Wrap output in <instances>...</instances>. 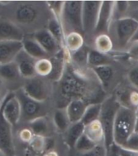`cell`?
I'll return each instance as SVG.
<instances>
[{
    "mask_svg": "<svg viewBox=\"0 0 138 156\" xmlns=\"http://www.w3.org/2000/svg\"><path fill=\"white\" fill-rule=\"evenodd\" d=\"M104 90L99 83H94L83 70L75 67L73 63L68 62L63 76L59 80L60 96L68 103L73 100H83L88 104H101Z\"/></svg>",
    "mask_w": 138,
    "mask_h": 156,
    "instance_id": "1",
    "label": "cell"
},
{
    "mask_svg": "<svg viewBox=\"0 0 138 156\" xmlns=\"http://www.w3.org/2000/svg\"><path fill=\"white\" fill-rule=\"evenodd\" d=\"M136 121V109L120 106L115 119L113 128L114 144L121 147L131 134L135 132Z\"/></svg>",
    "mask_w": 138,
    "mask_h": 156,
    "instance_id": "2",
    "label": "cell"
},
{
    "mask_svg": "<svg viewBox=\"0 0 138 156\" xmlns=\"http://www.w3.org/2000/svg\"><path fill=\"white\" fill-rule=\"evenodd\" d=\"M120 106L121 105L119 104L117 99L114 96L106 98L102 103V110H101L99 121L103 126L104 133H105L104 144L106 148V151L110 149L111 146L114 144L113 128H114L115 117Z\"/></svg>",
    "mask_w": 138,
    "mask_h": 156,
    "instance_id": "3",
    "label": "cell"
},
{
    "mask_svg": "<svg viewBox=\"0 0 138 156\" xmlns=\"http://www.w3.org/2000/svg\"><path fill=\"white\" fill-rule=\"evenodd\" d=\"M16 96L18 98L21 107V119L30 122L34 119L45 117V109L43 103L33 100L24 93L23 89L17 90Z\"/></svg>",
    "mask_w": 138,
    "mask_h": 156,
    "instance_id": "4",
    "label": "cell"
},
{
    "mask_svg": "<svg viewBox=\"0 0 138 156\" xmlns=\"http://www.w3.org/2000/svg\"><path fill=\"white\" fill-rule=\"evenodd\" d=\"M83 1H66L61 21L71 28L72 32L84 33L82 23Z\"/></svg>",
    "mask_w": 138,
    "mask_h": 156,
    "instance_id": "5",
    "label": "cell"
},
{
    "mask_svg": "<svg viewBox=\"0 0 138 156\" xmlns=\"http://www.w3.org/2000/svg\"><path fill=\"white\" fill-rule=\"evenodd\" d=\"M137 29L138 21L132 16L117 20L115 23V32L119 46L125 47L131 43Z\"/></svg>",
    "mask_w": 138,
    "mask_h": 156,
    "instance_id": "6",
    "label": "cell"
},
{
    "mask_svg": "<svg viewBox=\"0 0 138 156\" xmlns=\"http://www.w3.org/2000/svg\"><path fill=\"white\" fill-rule=\"evenodd\" d=\"M102 1H83L82 23L83 32L90 33L95 31Z\"/></svg>",
    "mask_w": 138,
    "mask_h": 156,
    "instance_id": "7",
    "label": "cell"
},
{
    "mask_svg": "<svg viewBox=\"0 0 138 156\" xmlns=\"http://www.w3.org/2000/svg\"><path fill=\"white\" fill-rule=\"evenodd\" d=\"M22 89L27 96L42 103L47 100L50 94L47 82L38 76L27 79Z\"/></svg>",
    "mask_w": 138,
    "mask_h": 156,
    "instance_id": "8",
    "label": "cell"
},
{
    "mask_svg": "<svg viewBox=\"0 0 138 156\" xmlns=\"http://www.w3.org/2000/svg\"><path fill=\"white\" fill-rule=\"evenodd\" d=\"M0 150L7 156H16L12 126L6 120L0 105Z\"/></svg>",
    "mask_w": 138,
    "mask_h": 156,
    "instance_id": "9",
    "label": "cell"
},
{
    "mask_svg": "<svg viewBox=\"0 0 138 156\" xmlns=\"http://www.w3.org/2000/svg\"><path fill=\"white\" fill-rule=\"evenodd\" d=\"M114 5L115 1H102L99 19L94 31V33H96L98 35H108L111 25V21L114 18Z\"/></svg>",
    "mask_w": 138,
    "mask_h": 156,
    "instance_id": "10",
    "label": "cell"
},
{
    "mask_svg": "<svg viewBox=\"0 0 138 156\" xmlns=\"http://www.w3.org/2000/svg\"><path fill=\"white\" fill-rule=\"evenodd\" d=\"M3 116L12 126H16L21 119V107L15 93H9L1 105Z\"/></svg>",
    "mask_w": 138,
    "mask_h": 156,
    "instance_id": "11",
    "label": "cell"
},
{
    "mask_svg": "<svg viewBox=\"0 0 138 156\" xmlns=\"http://www.w3.org/2000/svg\"><path fill=\"white\" fill-rule=\"evenodd\" d=\"M24 49L23 42L17 41H0V65L15 62Z\"/></svg>",
    "mask_w": 138,
    "mask_h": 156,
    "instance_id": "12",
    "label": "cell"
},
{
    "mask_svg": "<svg viewBox=\"0 0 138 156\" xmlns=\"http://www.w3.org/2000/svg\"><path fill=\"white\" fill-rule=\"evenodd\" d=\"M33 39L43 48L48 54L54 55L62 49L57 41L47 29H40L33 34Z\"/></svg>",
    "mask_w": 138,
    "mask_h": 156,
    "instance_id": "13",
    "label": "cell"
},
{
    "mask_svg": "<svg viewBox=\"0 0 138 156\" xmlns=\"http://www.w3.org/2000/svg\"><path fill=\"white\" fill-rule=\"evenodd\" d=\"M15 62L19 68L21 77L28 79L37 76L35 70L37 60L33 58L28 54H26L24 49L18 54Z\"/></svg>",
    "mask_w": 138,
    "mask_h": 156,
    "instance_id": "14",
    "label": "cell"
},
{
    "mask_svg": "<svg viewBox=\"0 0 138 156\" xmlns=\"http://www.w3.org/2000/svg\"><path fill=\"white\" fill-rule=\"evenodd\" d=\"M24 39L23 31L8 20L0 21V41H23Z\"/></svg>",
    "mask_w": 138,
    "mask_h": 156,
    "instance_id": "15",
    "label": "cell"
},
{
    "mask_svg": "<svg viewBox=\"0 0 138 156\" xmlns=\"http://www.w3.org/2000/svg\"><path fill=\"white\" fill-rule=\"evenodd\" d=\"M38 16L37 7L31 3L20 5L15 12V19L20 23L28 24L33 23Z\"/></svg>",
    "mask_w": 138,
    "mask_h": 156,
    "instance_id": "16",
    "label": "cell"
},
{
    "mask_svg": "<svg viewBox=\"0 0 138 156\" xmlns=\"http://www.w3.org/2000/svg\"><path fill=\"white\" fill-rule=\"evenodd\" d=\"M88 105H89L84 100L80 99L73 100L68 103V105L65 107V109L71 124L81 121Z\"/></svg>",
    "mask_w": 138,
    "mask_h": 156,
    "instance_id": "17",
    "label": "cell"
},
{
    "mask_svg": "<svg viewBox=\"0 0 138 156\" xmlns=\"http://www.w3.org/2000/svg\"><path fill=\"white\" fill-rule=\"evenodd\" d=\"M84 133L97 145L104 144L105 142V133L99 120L94 121L85 126Z\"/></svg>",
    "mask_w": 138,
    "mask_h": 156,
    "instance_id": "18",
    "label": "cell"
},
{
    "mask_svg": "<svg viewBox=\"0 0 138 156\" xmlns=\"http://www.w3.org/2000/svg\"><path fill=\"white\" fill-rule=\"evenodd\" d=\"M84 129L85 126L81 121L77 123L72 124L70 127L66 132V144L70 149H74L76 142L84 133Z\"/></svg>",
    "mask_w": 138,
    "mask_h": 156,
    "instance_id": "19",
    "label": "cell"
},
{
    "mask_svg": "<svg viewBox=\"0 0 138 156\" xmlns=\"http://www.w3.org/2000/svg\"><path fill=\"white\" fill-rule=\"evenodd\" d=\"M24 51L28 54L30 57L36 60H39L42 58H46L48 55L47 52L45 51L38 41L33 39L24 38L23 41Z\"/></svg>",
    "mask_w": 138,
    "mask_h": 156,
    "instance_id": "20",
    "label": "cell"
},
{
    "mask_svg": "<svg viewBox=\"0 0 138 156\" xmlns=\"http://www.w3.org/2000/svg\"><path fill=\"white\" fill-rule=\"evenodd\" d=\"M91 70L99 80V83L101 84L103 90H105L109 86L115 75L112 66L110 65H104L94 67Z\"/></svg>",
    "mask_w": 138,
    "mask_h": 156,
    "instance_id": "21",
    "label": "cell"
},
{
    "mask_svg": "<svg viewBox=\"0 0 138 156\" xmlns=\"http://www.w3.org/2000/svg\"><path fill=\"white\" fill-rule=\"evenodd\" d=\"M47 30L51 33V35L56 40L62 48H64L65 44V32L63 29V25L62 21L53 17L48 22Z\"/></svg>",
    "mask_w": 138,
    "mask_h": 156,
    "instance_id": "22",
    "label": "cell"
},
{
    "mask_svg": "<svg viewBox=\"0 0 138 156\" xmlns=\"http://www.w3.org/2000/svg\"><path fill=\"white\" fill-rule=\"evenodd\" d=\"M84 38L81 33L77 32H69L66 34L64 48L70 54L77 52L84 47Z\"/></svg>",
    "mask_w": 138,
    "mask_h": 156,
    "instance_id": "23",
    "label": "cell"
},
{
    "mask_svg": "<svg viewBox=\"0 0 138 156\" xmlns=\"http://www.w3.org/2000/svg\"><path fill=\"white\" fill-rule=\"evenodd\" d=\"M21 77L16 62L0 65V78L6 81H17Z\"/></svg>",
    "mask_w": 138,
    "mask_h": 156,
    "instance_id": "24",
    "label": "cell"
},
{
    "mask_svg": "<svg viewBox=\"0 0 138 156\" xmlns=\"http://www.w3.org/2000/svg\"><path fill=\"white\" fill-rule=\"evenodd\" d=\"M87 65L91 69L101 66L110 65V58L97 49H90L88 51L87 55Z\"/></svg>",
    "mask_w": 138,
    "mask_h": 156,
    "instance_id": "25",
    "label": "cell"
},
{
    "mask_svg": "<svg viewBox=\"0 0 138 156\" xmlns=\"http://www.w3.org/2000/svg\"><path fill=\"white\" fill-rule=\"evenodd\" d=\"M53 121H54V124L56 129L61 133L67 132L68 128L72 125L68 119L65 108H59L55 110V112H54V116H53Z\"/></svg>",
    "mask_w": 138,
    "mask_h": 156,
    "instance_id": "26",
    "label": "cell"
},
{
    "mask_svg": "<svg viewBox=\"0 0 138 156\" xmlns=\"http://www.w3.org/2000/svg\"><path fill=\"white\" fill-rule=\"evenodd\" d=\"M29 129L35 136L47 137L49 133V124L46 117H41L29 122Z\"/></svg>",
    "mask_w": 138,
    "mask_h": 156,
    "instance_id": "27",
    "label": "cell"
},
{
    "mask_svg": "<svg viewBox=\"0 0 138 156\" xmlns=\"http://www.w3.org/2000/svg\"><path fill=\"white\" fill-rule=\"evenodd\" d=\"M102 110V103L101 104H92L89 105L87 107L84 117L82 118L81 122L84 126H88L95 121L99 120Z\"/></svg>",
    "mask_w": 138,
    "mask_h": 156,
    "instance_id": "28",
    "label": "cell"
},
{
    "mask_svg": "<svg viewBox=\"0 0 138 156\" xmlns=\"http://www.w3.org/2000/svg\"><path fill=\"white\" fill-rule=\"evenodd\" d=\"M95 49L102 54H108L112 52L113 41L107 34H100L97 36L95 41Z\"/></svg>",
    "mask_w": 138,
    "mask_h": 156,
    "instance_id": "29",
    "label": "cell"
},
{
    "mask_svg": "<svg viewBox=\"0 0 138 156\" xmlns=\"http://www.w3.org/2000/svg\"><path fill=\"white\" fill-rule=\"evenodd\" d=\"M52 62L50 58H42L36 62L35 70L37 75L40 77H49L52 72Z\"/></svg>",
    "mask_w": 138,
    "mask_h": 156,
    "instance_id": "30",
    "label": "cell"
},
{
    "mask_svg": "<svg viewBox=\"0 0 138 156\" xmlns=\"http://www.w3.org/2000/svg\"><path fill=\"white\" fill-rule=\"evenodd\" d=\"M98 145L95 142H93L85 133H84L81 137H80V139L76 142L74 149L80 154H84V153H87V152L94 149Z\"/></svg>",
    "mask_w": 138,
    "mask_h": 156,
    "instance_id": "31",
    "label": "cell"
},
{
    "mask_svg": "<svg viewBox=\"0 0 138 156\" xmlns=\"http://www.w3.org/2000/svg\"><path fill=\"white\" fill-rule=\"evenodd\" d=\"M28 144L31 149L36 153L47 152V137L34 135Z\"/></svg>",
    "mask_w": 138,
    "mask_h": 156,
    "instance_id": "32",
    "label": "cell"
},
{
    "mask_svg": "<svg viewBox=\"0 0 138 156\" xmlns=\"http://www.w3.org/2000/svg\"><path fill=\"white\" fill-rule=\"evenodd\" d=\"M129 2L128 1H115L114 5V18L117 20L124 18L125 14L129 9Z\"/></svg>",
    "mask_w": 138,
    "mask_h": 156,
    "instance_id": "33",
    "label": "cell"
},
{
    "mask_svg": "<svg viewBox=\"0 0 138 156\" xmlns=\"http://www.w3.org/2000/svg\"><path fill=\"white\" fill-rule=\"evenodd\" d=\"M64 4H65L64 1H48L47 2V5L49 6L50 9L51 10L54 17L59 20H61V18H62Z\"/></svg>",
    "mask_w": 138,
    "mask_h": 156,
    "instance_id": "34",
    "label": "cell"
},
{
    "mask_svg": "<svg viewBox=\"0 0 138 156\" xmlns=\"http://www.w3.org/2000/svg\"><path fill=\"white\" fill-rule=\"evenodd\" d=\"M121 148L130 151L138 152V132L135 131L132 133Z\"/></svg>",
    "mask_w": 138,
    "mask_h": 156,
    "instance_id": "35",
    "label": "cell"
},
{
    "mask_svg": "<svg viewBox=\"0 0 138 156\" xmlns=\"http://www.w3.org/2000/svg\"><path fill=\"white\" fill-rule=\"evenodd\" d=\"M87 55H88V51H85L83 47L77 52L73 53V55H71V58H72V60L76 62L78 66H81L84 63L87 65Z\"/></svg>",
    "mask_w": 138,
    "mask_h": 156,
    "instance_id": "36",
    "label": "cell"
},
{
    "mask_svg": "<svg viewBox=\"0 0 138 156\" xmlns=\"http://www.w3.org/2000/svg\"><path fill=\"white\" fill-rule=\"evenodd\" d=\"M106 154H107V151H106L105 145L101 144L98 145L94 149L90 151L81 154V156H106Z\"/></svg>",
    "mask_w": 138,
    "mask_h": 156,
    "instance_id": "37",
    "label": "cell"
},
{
    "mask_svg": "<svg viewBox=\"0 0 138 156\" xmlns=\"http://www.w3.org/2000/svg\"><path fill=\"white\" fill-rule=\"evenodd\" d=\"M128 79L132 85L138 89V66L129 70L128 73Z\"/></svg>",
    "mask_w": 138,
    "mask_h": 156,
    "instance_id": "38",
    "label": "cell"
},
{
    "mask_svg": "<svg viewBox=\"0 0 138 156\" xmlns=\"http://www.w3.org/2000/svg\"><path fill=\"white\" fill-rule=\"evenodd\" d=\"M19 137L21 141L29 143L31 140L33 139V137H34V134L31 131L30 129H23L20 131Z\"/></svg>",
    "mask_w": 138,
    "mask_h": 156,
    "instance_id": "39",
    "label": "cell"
},
{
    "mask_svg": "<svg viewBox=\"0 0 138 156\" xmlns=\"http://www.w3.org/2000/svg\"><path fill=\"white\" fill-rule=\"evenodd\" d=\"M8 91L5 85L4 80H2L0 78V105H2V103L5 100V99L8 96Z\"/></svg>",
    "mask_w": 138,
    "mask_h": 156,
    "instance_id": "40",
    "label": "cell"
},
{
    "mask_svg": "<svg viewBox=\"0 0 138 156\" xmlns=\"http://www.w3.org/2000/svg\"><path fill=\"white\" fill-rule=\"evenodd\" d=\"M132 45L131 48L129 49V52H128L129 58L138 61V42L132 43Z\"/></svg>",
    "mask_w": 138,
    "mask_h": 156,
    "instance_id": "41",
    "label": "cell"
},
{
    "mask_svg": "<svg viewBox=\"0 0 138 156\" xmlns=\"http://www.w3.org/2000/svg\"><path fill=\"white\" fill-rule=\"evenodd\" d=\"M129 105L134 107H138V92L132 91L129 94Z\"/></svg>",
    "mask_w": 138,
    "mask_h": 156,
    "instance_id": "42",
    "label": "cell"
},
{
    "mask_svg": "<svg viewBox=\"0 0 138 156\" xmlns=\"http://www.w3.org/2000/svg\"><path fill=\"white\" fill-rule=\"evenodd\" d=\"M106 156H120L119 152V148L115 144H113L110 149L107 150Z\"/></svg>",
    "mask_w": 138,
    "mask_h": 156,
    "instance_id": "43",
    "label": "cell"
},
{
    "mask_svg": "<svg viewBox=\"0 0 138 156\" xmlns=\"http://www.w3.org/2000/svg\"><path fill=\"white\" fill-rule=\"evenodd\" d=\"M119 152L120 156H138V152H133L128 151V150L123 149L121 147H119Z\"/></svg>",
    "mask_w": 138,
    "mask_h": 156,
    "instance_id": "44",
    "label": "cell"
},
{
    "mask_svg": "<svg viewBox=\"0 0 138 156\" xmlns=\"http://www.w3.org/2000/svg\"><path fill=\"white\" fill-rule=\"evenodd\" d=\"M43 156H59L58 153L54 151H50L45 152V154Z\"/></svg>",
    "mask_w": 138,
    "mask_h": 156,
    "instance_id": "45",
    "label": "cell"
},
{
    "mask_svg": "<svg viewBox=\"0 0 138 156\" xmlns=\"http://www.w3.org/2000/svg\"><path fill=\"white\" fill-rule=\"evenodd\" d=\"M136 42H138V29L137 31H136V34L134 35L133 38H132L131 41V43H136Z\"/></svg>",
    "mask_w": 138,
    "mask_h": 156,
    "instance_id": "46",
    "label": "cell"
},
{
    "mask_svg": "<svg viewBox=\"0 0 138 156\" xmlns=\"http://www.w3.org/2000/svg\"><path fill=\"white\" fill-rule=\"evenodd\" d=\"M135 131L138 132V112H136V128H135Z\"/></svg>",
    "mask_w": 138,
    "mask_h": 156,
    "instance_id": "47",
    "label": "cell"
},
{
    "mask_svg": "<svg viewBox=\"0 0 138 156\" xmlns=\"http://www.w3.org/2000/svg\"><path fill=\"white\" fill-rule=\"evenodd\" d=\"M132 18H134V19L135 20H136L138 21V12H136V13H135V14H134V16H132Z\"/></svg>",
    "mask_w": 138,
    "mask_h": 156,
    "instance_id": "48",
    "label": "cell"
},
{
    "mask_svg": "<svg viewBox=\"0 0 138 156\" xmlns=\"http://www.w3.org/2000/svg\"><path fill=\"white\" fill-rule=\"evenodd\" d=\"M0 156H7V154L5 153V152H3L2 151H1L0 150Z\"/></svg>",
    "mask_w": 138,
    "mask_h": 156,
    "instance_id": "49",
    "label": "cell"
},
{
    "mask_svg": "<svg viewBox=\"0 0 138 156\" xmlns=\"http://www.w3.org/2000/svg\"><path fill=\"white\" fill-rule=\"evenodd\" d=\"M136 112H138V107H137V108H136Z\"/></svg>",
    "mask_w": 138,
    "mask_h": 156,
    "instance_id": "50",
    "label": "cell"
}]
</instances>
